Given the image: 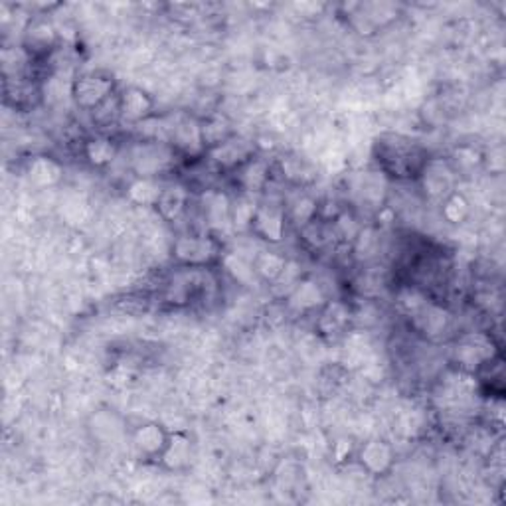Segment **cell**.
Segmentation results:
<instances>
[{
    "instance_id": "10",
    "label": "cell",
    "mask_w": 506,
    "mask_h": 506,
    "mask_svg": "<svg viewBox=\"0 0 506 506\" xmlns=\"http://www.w3.org/2000/svg\"><path fill=\"white\" fill-rule=\"evenodd\" d=\"M58 46V30L44 16H36L28 23L23 34V50L26 56L32 58H48L56 51Z\"/></svg>"
},
{
    "instance_id": "14",
    "label": "cell",
    "mask_w": 506,
    "mask_h": 506,
    "mask_svg": "<svg viewBox=\"0 0 506 506\" xmlns=\"http://www.w3.org/2000/svg\"><path fill=\"white\" fill-rule=\"evenodd\" d=\"M167 441L169 431L157 421L141 423L139 428L133 429V446L144 459H159L167 447Z\"/></svg>"
},
{
    "instance_id": "30",
    "label": "cell",
    "mask_w": 506,
    "mask_h": 506,
    "mask_svg": "<svg viewBox=\"0 0 506 506\" xmlns=\"http://www.w3.org/2000/svg\"><path fill=\"white\" fill-rule=\"evenodd\" d=\"M350 311L348 307L343 303H327L323 307V313L321 318H318V328H321V333L328 335V336H336V335H343L345 328L350 323Z\"/></svg>"
},
{
    "instance_id": "6",
    "label": "cell",
    "mask_w": 506,
    "mask_h": 506,
    "mask_svg": "<svg viewBox=\"0 0 506 506\" xmlns=\"http://www.w3.org/2000/svg\"><path fill=\"white\" fill-rule=\"evenodd\" d=\"M455 180L457 172L451 167V161L443 159H429L418 177V182L423 194H426V198L439 204L455 192Z\"/></svg>"
},
{
    "instance_id": "35",
    "label": "cell",
    "mask_w": 506,
    "mask_h": 506,
    "mask_svg": "<svg viewBox=\"0 0 506 506\" xmlns=\"http://www.w3.org/2000/svg\"><path fill=\"white\" fill-rule=\"evenodd\" d=\"M333 225H335L338 242H345L348 247L354 242V237L360 234V230H363V224H360L354 212H350V210H340L336 218L333 220Z\"/></svg>"
},
{
    "instance_id": "29",
    "label": "cell",
    "mask_w": 506,
    "mask_h": 506,
    "mask_svg": "<svg viewBox=\"0 0 506 506\" xmlns=\"http://www.w3.org/2000/svg\"><path fill=\"white\" fill-rule=\"evenodd\" d=\"M287 257L277 253V252H260L253 257V271L255 275L263 279L267 283H277V279L283 275L285 267H287Z\"/></svg>"
},
{
    "instance_id": "24",
    "label": "cell",
    "mask_w": 506,
    "mask_h": 506,
    "mask_svg": "<svg viewBox=\"0 0 506 506\" xmlns=\"http://www.w3.org/2000/svg\"><path fill=\"white\" fill-rule=\"evenodd\" d=\"M260 198L257 194L250 192H237L230 202V216H232V228L237 232L252 230V224L255 218V212L260 208Z\"/></svg>"
},
{
    "instance_id": "5",
    "label": "cell",
    "mask_w": 506,
    "mask_h": 506,
    "mask_svg": "<svg viewBox=\"0 0 506 506\" xmlns=\"http://www.w3.org/2000/svg\"><path fill=\"white\" fill-rule=\"evenodd\" d=\"M499 356L497 345L491 335L484 333H469L457 340L453 348V358L461 370L479 372L484 364H489L492 358Z\"/></svg>"
},
{
    "instance_id": "32",
    "label": "cell",
    "mask_w": 506,
    "mask_h": 506,
    "mask_svg": "<svg viewBox=\"0 0 506 506\" xmlns=\"http://www.w3.org/2000/svg\"><path fill=\"white\" fill-rule=\"evenodd\" d=\"M285 210L289 222H293L297 228H301V225L315 220L318 216V202L311 194H299L295 200L285 206Z\"/></svg>"
},
{
    "instance_id": "1",
    "label": "cell",
    "mask_w": 506,
    "mask_h": 506,
    "mask_svg": "<svg viewBox=\"0 0 506 506\" xmlns=\"http://www.w3.org/2000/svg\"><path fill=\"white\" fill-rule=\"evenodd\" d=\"M374 161L386 179L406 182L418 180L429 157L416 141L386 133L374 143Z\"/></svg>"
},
{
    "instance_id": "11",
    "label": "cell",
    "mask_w": 506,
    "mask_h": 506,
    "mask_svg": "<svg viewBox=\"0 0 506 506\" xmlns=\"http://www.w3.org/2000/svg\"><path fill=\"white\" fill-rule=\"evenodd\" d=\"M230 202V196L222 190H206L200 196L202 216L210 234H224L232 230Z\"/></svg>"
},
{
    "instance_id": "22",
    "label": "cell",
    "mask_w": 506,
    "mask_h": 506,
    "mask_svg": "<svg viewBox=\"0 0 506 506\" xmlns=\"http://www.w3.org/2000/svg\"><path fill=\"white\" fill-rule=\"evenodd\" d=\"M289 307L297 308V311H313L317 307H325V291L313 279H299L293 285L291 291L287 293Z\"/></svg>"
},
{
    "instance_id": "20",
    "label": "cell",
    "mask_w": 506,
    "mask_h": 506,
    "mask_svg": "<svg viewBox=\"0 0 506 506\" xmlns=\"http://www.w3.org/2000/svg\"><path fill=\"white\" fill-rule=\"evenodd\" d=\"M353 189H354L353 192L358 196L360 202L380 208V206L384 204V198L388 194V179L378 169L368 170V172L358 174V177L353 180Z\"/></svg>"
},
{
    "instance_id": "21",
    "label": "cell",
    "mask_w": 506,
    "mask_h": 506,
    "mask_svg": "<svg viewBox=\"0 0 506 506\" xmlns=\"http://www.w3.org/2000/svg\"><path fill=\"white\" fill-rule=\"evenodd\" d=\"M5 97L14 107L28 109L34 107L40 97H42V89L34 81H30V78L13 76L5 78Z\"/></svg>"
},
{
    "instance_id": "13",
    "label": "cell",
    "mask_w": 506,
    "mask_h": 506,
    "mask_svg": "<svg viewBox=\"0 0 506 506\" xmlns=\"http://www.w3.org/2000/svg\"><path fill=\"white\" fill-rule=\"evenodd\" d=\"M121 123H129L131 127L139 125L144 119L154 115V99L147 91L137 86H129L119 91Z\"/></svg>"
},
{
    "instance_id": "4",
    "label": "cell",
    "mask_w": 506,
    "mask_h": 506,
    "mask_svg": "<svg viewBox=\"0 0 506 506\" xmlns=\"http://www.w3.org/2000/svg\"><path fill=\"white\" fill-rule=\"evenodd\" d=\"M115 93V79L106 71H87L78 76L69 86V96L81 111L91 113L99 103Z\"/></svg>"
},
{
    "instance_id": "7",
    "label": "cell",
    "mask_w": 506,
    "mask_h": 506,
    "mask_svg": "<svg viewBox=\"0 0 506 506\" xmlns=\"http://www.w3.org/2000/svg\"><path fill=\"white\" fill-rule=\"evenodd\" d=\"M170 147L184 159H202L206 157V144L202 139L200 117L184 113L174 117V125L170 131Z\"/></svg>"
},
{
    "instance_id": "31",
    "label": "cell",
    "mask_w": 506,
    "mask_h": 506,
    "mask_svg": "<svg viewBox=\"0 0 506 506\" xmlns=\"http://www.w3.org/2000/svg\"><path fill=\"white\" fill-rule=\"evenodd\" d=\"M91 121L96 129H99V133H107L109 129L117 127L121 123V106H119V91L111 93V96L99 103V106L93 109L91 113Z\"/></svg>"
},
{
    "instance_id": "2",
    "label": "cell",
    "mask_w": 506,
    "mask_h": 506,
    "mask_svg": "<svg viewBox=\"0 0 506 506\" xmlns=\"http://www.w3.org/2000/svg\"><path fill=\"white\" fill-rule=\"evenodd\" d=\"M179 152L162 141H137L129 152V167L135 177L161 179L162 174L174 170Z\"/></svg>"
},
{
    "instance_id": "19",
    "label": "cell",
    "mask_w": 506,
    "mask_h": 506,
    "mask_svg": "<svg viewBox=\"0 0 506 506\" xmlns=\"http://www.w3.org/2000/svg\"><path fill=\"white\" fill-rule=\"evenodd\" d=\"M414 318V327L418 328V333H421L426 338H441L446 335V330L449 328L451 323V317L446 311V308L439 307V305H433V303H426L421 308L411 315Z\"/></svg>"
},
{
    "instance_id": "27",
    "label": "cell",
    "mask_w": 506,
    "mask_h": 506,
    "mask_svg": "<svg viewBox=\"0 0 506 506\" xmlns=\"http://www.w3.org/2000/svg\"><path fill=\"white\" fill-rule=\"evenodd\" d=\"M164 184L159 179H143L135 177L127 184V198L137 204V206H147V208H154L157 206L161 194H162Z\"/></svg>"
},
{
    "instance_id": "16",
    "label": "cell",
    "mask_w": 506,
    "mask_h": 506,
    "mask_svg": "<svg viewBox=\"0 0 506 506\" xmlns=\"http://www.w3.org/2000/svg\"><path fill=\"white\" fill-rule=\"evenodd\" d=\"M234 174L237 186H240V192L262 194L271 182V164L270 161L253 157L252 161H247L244 167L237 169Z\"/></svg>"
},
{
    "instance_id": "23",
    "label": "cell",
    "mask_w": 506,
    "mask_h": 506,
    "mask_svg": "<svg viewBox=\"0 0 506 506\" xmlns=\"http://www.w3.org/2000/svg\"><path fill=\"white\" fill-rule=\"evenodd\" d=\"M200 125H202V139L206 144V152L210 149L218 147L224 141H228L230 137H234V127H232V121L224 115V113L218 111H212L208 115L200 119Z\"/></svg>"
},
{
    "instance_id": "17",
    "label": "cell",
    "mask_w": 506,
    "mask_h": 506,
    "mask_svg": "<svg viewBox=\"0 0 506 506\" xmlns=\"http://www.w3.org/2000/svg\"><path fill=\"white\" fill-rule=\"evenodd\" d=\"M192 457H194V446L189 433L184 431L169 433L167 447H164L159 457L162 467L169 471H182L192 463Z\"/></svg>"
},
{
    "instance_id": "34",
    "label": "cell",
    "mask_w": 506,
    "mask_h": 506,
    "mask_svg": "<svg viewBox=\"0 0 506 506\" xmlns=\"http://www.w3.org/2000/svg\"><path fill=\"white\" fill-rule=\"evenodd\" d=\"M469 214H471V204L457 190L453 192L451 196H447V198L441 202V216H443V218H446L447 224L459 225V224H463L465 220L469 218Z\"/></svg>"
},
{
    "instance_id": "25",
    "label": "cell",
    "mask_w": 506,
    "mask_h": 506,
    "mask_svg": "<svg viewBox=\"0 0 506 506\" xmlns=\"http://www.w3.org/2000/svg\"><path fill=\"white\" fill-rule=\"evenodd\" d=\"M279 172L283 174V179L287 182H291L295 186H308L317 179L313 164L307 159L299 157V154H287V157L279 161Z\"/></svg>"
},
{
    "instance_id": "26",
    "label": "cell",
    "mask_w": 506,
    "mask_h": 506,
    "mask_svg": "<svg viewBox=\"0 0 506 506\" xmlns=\"http://www.w3.org/2000/svg\"><path fill=\"white\" fill-rule=\"evenodd\" d=\"M299 235H301V240L311 247V250H323V247L330 245L333 242H338L333 222L318 218V216L315 220L301 225V228H299Z\"/></svg>"
},
{
    "instance_id": "8",
    "label": "cell",
    "mask_w": 506,
    "mask_h": 506,
    "mask_svg": "<svg viewBox=\"0 0 506 506\" xmlns=\"http://www.w3.org/2000/svg\"><path fill=\"white\" fill-rule=\"evenodd\" d=\"M257 144L250 139H245L242 135H234L228 141H224L218 147L210 149L206 152V159H208L216 169L222 172H235L247 161H252L255 157Z\"/></svg>"
},
{
    "instance_id": "33",
    "label": "cell",
    "mask_w": 506,
    "mask_h": 506,
    "mask_svg": "<svg viewBox=\"0 0 506 506\" xmlns=\"http://www.w3.org/2000/svg\"><path fill=\"white\" fill-rule=\"evenodd\" d=\"M350 252L354 253L358 262H368L372 257H376L380 252L378 232L372 225H363V230L354 237V242L350 244Z\"/></svg>"
},
{
    "instance_id": "28",
    "label": "cell",
    "mask_w": 506,
    "mask_h": 506,
    "mask_svg": "<svg viewBox=\"0 0 506 506\" xmlns=\"http://www.w3.org/2000/svg\"><path fill=\"white\" fill-rule=\"evenodd\" d=\"M28 180L32 182L38 189H46V186H54L60 182L61 174V164L50 157H34L28 164Z\"/></svg>"
},
{
    "instance_id": "36",
    "label": "cell",
    "mask_w": 506,
    "mask_h": 506,
    "mask_svg": "<svg viewBox=\"0 0 506 506\" xmlns=\"http://www.w3.org/2000/svg\"><path fill=\"white\" fill-rule=\"evenodd\" d=\"M222 263L225 267V271H228L235 279V281L242 283V285H250L253 279L257 277L255 271H253V265L250 262H245L244 257H240L237 253L225 255Z\"/></svg>"
},
{
    "instance_id": "18",
    "label": "cell",
    "mask_w": 506,
    "mask_h": 506,
    "mask_svg": "<svg viewBox=\"0 0 506 506\" xmlns=\"http://www.w3.org/2000/svg\"><path fill=\"white\" fill-rule=\"evenodd\" d=\"M81 152H84V157L91 167L106 169L117 159L119 143L113 139L109 133H96V135L84 139Z\"/></svg>"
},
{
    "instance_id": "15",
    "label": "cell",
    "mask_w": 506,
    "mask_h": 506,
    "mask_svg": "<svg viewBox=\"0 0 506 506\" xmlns=\"http://www.w3.org/2000/svg\"><path fill=\"white\" fill-rule=\"evenodd\" d=\"M190 204V189L184 182L164 184L161 198L157 202L159 216L164 222H179L189 210Z\"/></svg>"
},
{
    "instance_id": "9",
    "label": "cell",
    "mask_w": 506,
    "mask_h": 506,
    "mask_svg": "<svg viewBox=\"0 0 506 506\" xmlns=\"http://www.w3.org/2000/svg\"><path fill=\"white\" fill-rule=\"evenodd\" d=\"M287 210L281 202H260V208L255 212V218L252 224V232L262 237L267 244H281L287 234Z\"/></svg>"
},
{
    "instance_id": "3",
    "label": "cell",
    "mask_w": 506,
    "mask_h": 506,
    "mask_svg": "<svg viewBox=\"0 0 506 506\" xmlns=\"http://www.w3.org/2000/svg\"><path fill=\"white\" fill-rule=\"evenodd\" d=\"M172 257L184 267H206L220 260L222 247L214 234L189 232L174 240Z\"/></svg>"
},
{
    "instance_id": "12",
    "label": "cell",
    "mask_w": 506,
    "mask_h": 506,
    "mask_svg": "<svg viewBox=\"0 0 506 506\" xmlns=\"http://www.w3.org/2000/svg\"><path fill=\"white\" fill-rule=\"evenodd\" d=\"M360 467H363L372 477H382L388 474L396 463L394 447L384 439H368L363 443L356 455Z\"/></svg>"
}]
</instances>
